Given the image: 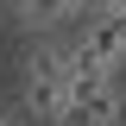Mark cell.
<instances>
[{
    "label": "cell",
    "mask_w": 126,
    "mask_h": 126,
    "mask_svg": "<svg viewBox=\"0 0 126 126\" xmlns=\"http://www.w3.org/2000/svg\"><path fill=\"white\" fill-rule=\"evenodd\" d=\"M76 44L88 50L107 76H120V63H126V13H94V19H88V32H82Z\"/></svg>",
    "instance_id": "6da1fadb"
},
{
    "label": "cell",
    "mask_w": 126,
    "mask_h": 126,
    "mask_svg": "<svg viewBox=\"0 0 126 126\" xmlns=\"http://www.w3.org/2000/svg\"><path fill=\"white\" fill-rule=\"evenodd\" d=\"M120 113H126V88H120V76H113L107 88L76 94V101L57 113V126H120Z\"/></svg>",
    "instance_id": "7a4b0ae2"
},
{
    "label": "cell",
    "mask_w": 126,
    "mask_h": 126,
    "mask_svg": "<svg viewBox=\"0 0 126 126\" xmlns=\"http://www.w3.org/2000/svg\"><path fill=\"white\" fill-rule=\"evenodd\" d=\"M63 19H69V0H25L19 6V25H32V32H50Z\"/></svg>",
    "instance_id": "3957f363"
},
{
    "label": "cell",
    "mask_w": 126,
    "mask_h": 126,
    "mask_svg": "<svg viewBox=\"0 0 126 126\" xmlns=\"http://www.w3.org/2000/svg\"><path fill=\"white\" fill-rule=\"evenodd\" d=\"M0 126H13V107H6V101H0Z\"/></svg>",
    "instance_id": "277c9868"
},
{
    "label": "cell",
    "mask_w": 126,
    "mask_h": 126,
    "mask_svg": "<svg viewBox=\"0 0 126 126\" xmlns=\"http://www.w3.org/2000/svg\"><path fill=\"white\" fill-rule=\"evenodd\" d=\"M0 6H6V13H19V6H25V0H0Z\"/></svg>",
    "instance_id": "5b68a950"
},
{
    "label": "cell",
    "mask_w": 126,
    "mask_h": 126,
    "mask_svg": "<svg viewBox=\"0 0 126 126\" xmlns=\"http://www.w3.org/2000/svg\"><path fill=\"white\" fill-rule=\"evenodd\" d=\"M113 13H126V0H120V6H113Z\"/></svg>",
    "instance_id": "8992f818"
}]
</instances>
